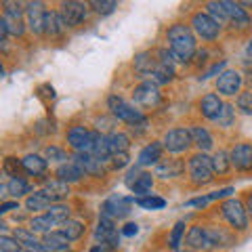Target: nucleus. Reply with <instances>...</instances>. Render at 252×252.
<instances>
[{
	"label": "nucleus",
	"instance_id": "obj_1",
	"mask_svg": "<svg viewBox=\"0 0 252 252\" xmlns=\"http://www.w3.org/2000/svg\"><path fill=\"white\" fill-rule=\"evenodd\" d=\"M168 49L172 57L179 63H187L195 57L198 53V42H195V34L187 23H172L166 32Z\"/></svg>",
	"mask_w": 252,
	"mask_h": 252
},
{
	"label": "nucleus",
	"instance_id": "obj_2",
	"mask_svg": "<svg viewBox=\"0 0 252 252\" xmlns=\"http://www.w3.org/2000/svg\"><path fill=\"white\" fill-rule=\"evenodd\" d=\"M187 170H189V179L193 185H206L215 179V166H212V158L206 156L204 152L195 154L189 158L187 162Z\"/></svg>",
	"mask_w": 252,
	"mask_h": 252
},
{
	"label": "nucleus",
	"instance_id": "obj_3",
	"mask_svg": "<svg viewBox=\"0 0 252 252\" xmlns=\"http://www.w3.org/2000/svg\"><path fill=\"white\" fill-rule=\"evenodd\" d=\"M220 215L223 219L229 223V227L233 231H246L248 229V223H250V217H248V210L244 206V202L235 200V198H229L220 204Z\"/></svg>",
	"mask_w": 252,
	"mask_h": 252
},
{
	"label": "nucleus",
	"instance_id": "obj_4",
	"mask_svg": "<svg viewBox=\"0 0 252 252\" xmlns=\"http://www.w3.org/2000/svg\"><path fill=\"white\" fill-rule=\"evenodd\" d=\"M107 107H109V112H112L114 118H118V120H122L126 124H130V126H135L141 120H145V116L141 114V109H137L135 105H130V103H126V101L122 97H118V94H109L107 97Z\"/></svg>",
	"mask_w": 252,
	"mask_h": 252
},
{
	"label": "nucleus",
	"instance_id": "obj_5",
	"mask_svg": "<svg viewBox=\"0 0 252 252\" xmlns=\"http://www.w3.org/2000/svg\"><path fill=\"white\" fill-rule=\"evenodd\" d=\"M191 30H193L195 36H200L202 40H206V42L217 40V38L220 36V23H217L208 13H202V11L200 13H193V17H191Z\"/></svg>",
	"mask_w": 252,
	"mask_h": 252
},
{
	"label": "nucleus",
	"instance_id": "obj_6",
	"mask_svg": "<svg viewBox=\"0 0 252 252\" xmlns=\"http://www.w3.org/2000/svg\"><path fill=\"white\" fill-rule=\"evenodd\" d=\"M120 233L122 231L116 229L114 219L101 217L99 225H97V231H94V240L101 242V246H105L107 250H118V246H120Z\"/></svg>",
	"mask_w": 252,
	"mask_h": 252
},
{
	"label": "nucleus",
	"instance_id": "obj_7",
	"mask_svg": "<svg viewBox=\"0 0 252 252\" xmlns=\"http://www.w3.org/2000/svg\"><path fill=\"white\" fill-rule=\"evenodd\" d=\"M162 145L170 154L187 152L189 145H191V135H189V128H181V126H177V128H170L166 135H164Z\"/></svg>",
	"mask_w": 252,
	"mask_h": 252
},
{
	"label": "nucleus",
	"instance_id": "obj_8",
	"mask_svg": "<svg viewBox=\"0 0 252 252\" xmlns=\"http://www.w3.org/2000/svg\"><path fill=\"white\" fill-rule=\"evenodd\" d=\"M132 101H135L139 107H158L162 101V94L152 80H145L132 91Z\"/></svg>",
	"mask_w": 252,
	"mask_h": 252
},
{
	"label": "nucleus",
	"instance_id": "obj_9",
	"mask_svg": "<svg viewBox=\"0 0 252 252\" xmlns=\"http://www.w3.org/2000/svg\"><path fill=\"white\" fill-rule=\"evenodd\" d=\"M59 15L63 17V21H65V28H78L89 17V9H86V4H82V2L69 0V2H61Z\"/></svg>",
	"mask_w": 252,
	"mask_h": 252
},
{
	"label": "nucleus",
	"instance_id": "obj_10",
	"mask_svg": "<svg viewBox=\"0 0 252 252\" xmlns=\"http://www.w3.org/2000/svg\"><path fill=\"white\" fill-rule=\"evenodd\" d=\"M130 204L132 200L124 198V195H112L103 202L101 206V217H107V219H124L126 215L130 212Z\"/></svg>",
	"mask_w": 252,
	"mask_h": 252
},
{
	"label": "nucleus",
	"instance_id": "obj_11",
	"mask_svg": "<svg viewBox=\"0 0 252 252\" xmlns=\"http://www.w3.org/2000/svg\"><path fill=\"white\" fill-rule=\"evenodd\" d=\"M74 162L84 170V175L94 177V179H103L105 177V164L97 160L93 154L89 152H78L74 154Z\"/></svg>",
	"mask_w": 252,
	"mask_h": 252
},
{
	"label": "nucleus",
	"instance_id": "obj_12",
	"mask_svg": "<svg viewBox=\"0 0 252 252\" xmlns=\"http://www.w3.org/2000/svg\"><path fill=\"white\" fill-rule=\"evenodd\" d=\"M67 145L74 149V154L78 152H89L91 149V141H93V130H89L86 126H72V128L67 130Z\"/></svg>",
	"mask_w": 252,
	"mask_h": 252
},
{
	"label": "nucleus",
	"instance_id": "obj_13",
	"mask_svg": "<svg viewBox=\"0 0 252 252\" xmlns=\"http://www.w3.org/2000/svg\"><path fill=\"white\" fill-rule=\"evenodd\" d=\"M185 246L191 252H202V250H212V244L208 238V229L204 225H193L189 227L187 238H185Z\"/></svg>",
	"mask_w": 252,
	"mask_h": 252
},
{
	"label": "nucleus",
	"instance_id": "obj_14",
	"mask_svg": "<svg viewBox=\"0 0 252 252\" xmlns=\"http://www.w3.org/2000/svg\"><path fill=\"white\" fill-rule=\"evenodd\" d=\"M46 13L42 2H30L26 4V17H28V28L32 34L40 36L44 34V23H46Z\"/></svg>",
	"mask_w": 252,
	"mask_h": 252
},
{
	"label": "nucleus",
	"instance_id": "obj_15",
	"mask_svg": "<svg viewBox=\"0 0 252 252\" xmlns=\"http://www.w3.org/2000/svg\"><path fill=\"white\" fill-rule=\"evenodd\" d=\"M198 107H200V114L206 118V120L217 122L219 116H220V112H223L225 103H223V99H220L217 93H206V94H204V97L200 99Z\"/></svg>",
	"mask_w": 252,
	"mask_h": 252
},
{
	"label": "nucleus",
	"instance_id": "obj_16",
	"mask_svg": "<svg viewBox=\"0 0 252 252\" xmlns=\"http://www.w3.org/2000/svg\"><path fill=\"white\" fill-rule=\"evenodd\" d=\"M240 89H242V76L235 69H225L217 78V91L225 94V97H233L235 93H240Z\"/></svg>",
	"mask_w": 252,
	"mask_h": 252
},
{
	"label": "nucleus",
	"instance_id": "obj_17",
	"mask_svg": "<svg viewBox=\"0 0 252 252\" xmlns=\"http://www.w3.org/2000/svg\"><path fill=\"white\" fill-rule=\"evenodd\" d=\"M231 164L235 170L250 172L252 170V143H238L231 152Z\"/></svg>",
	"mask_w": 252,
	"mask_h": 252
},
{
	"label": "nucleus",
	"instance_id": "obj_18",
	"mask_svg": "<svg viewBox=\"0 0 252 252\" xmlns=\"http://www.w3.org/2000/svg\"><path fill=\"white\" fill-rule=\"evenodd\" d=\"M183 172H185V162L179 160V158H168V160L156 164V177L160 179H177Z\"/></svg>",
	"mask_w": 252,
	"mask_h": 252
},
{
	"label": "nucleus",
	"instance_id": "obj_19",
	"mask_svg": "<svg viewBox=\"0 0 252 252\" xmlns=\"http://www.w3.org/2000/svg\"><path fill=\"white\" fill-rule=\"evenodd\" d=\"M89 154H93L97 160L101 162H109L112 160V147H109V141L105 135H101L99 130H93V141H91V149H89Z\"/></svg>",
	"mask_w": 252,
	"mask_h": 252
},
{
	"label": "nucleus",
	"instance_id": "obj_20",
	"mask_svg": "<svg viewBox=\"0 0 252 252\" xmlns=\"http://www.w3.org/2000/svg\"><path fill=\"white\" fill-rule=\"evenodd\" d=\"M42 191L53 200V204H59L61 200H65L67 195H69V183L61 181L59 177L46 179V181H44V185H42Z\"/></svg>",
	"mask_w": 252,
	"mask_h": 252
},
{
	"label": "nucleus",
	"instance_id": "obj_21",
	"mask_svg": "<svg viewBox=\"0 0 252 252\" xmlns=\"http://www.w3.org/2000/svg\"><path fill=\"white\" fill-rule=\"evenodd\" d=\"M162 152H164L162 141H152V143L145 145L139 152L137 164H139V166H152V164H160L162 162Z\"/></svg>",
	"mask_w": 252,
	"mask_h": 252
},
{
	"label": "nucleus",
	"instance_id": "obj_22",
	"mask_svg": "<svg viewBox=\"0 0 252 252\" xmlns=\"http://www.w3.org/2000/svg\"><path fill=\"white\" fill-rule=\"evenodd\" d=\"M206 229H208V238H210L212 248H227V246H231V244H235V235L231 229H227V227L210 225Z\"/></svg>",
	"mask_w": 252,
	"mask_h": 252
},
{
	"label": "nucleus",
	"instance_id": "obj_23",
	"mask_svg": "<svg viewBox=\"0 0 252 252\" xmlns=\"http://www.w3.org/2000/svg\"><path fill=\"white\" fill-rule=\"evenodd\" d=\"M227 11H229V23L235 28V30H248L252 26V19L246 9H242L240 2H229L227 0Z\"/></svg>",
	"mask_w": 252,
	"mask_h": 252
},
{
	"label": "nucleus",
	"instance_id": "obj_24",
	"mask_svg": "<svg viewBox=\"0 0 252 252\" xmlns=\"http://www.w3.org/2000/svg\"><path fill=\"white\" fill-rule=\"evenodd\" d=\"M23 168H26L28 175L32 177H42L46 168H49V160L42 156H38V154H28L26 158H23Z\"/></svg>",
	"mask_w": 252,
	"mask_h": 252
},
{
	"label": "nucleus",
	"instance_id": "obj_25",
	"mask_svg": "<svg viewBox=\"0 0 252 252\" xmlns=\"http://www.w3.org/2000/svg\"><path fill=\"white\" fill-rule=\"evenodd\" d=\"M65 21L59 15V11H49L46 13V23H44V34L49 38H59L65 34Z\"/></svg>",
	"mask_w": 252,
	"mask_h": 252
},
{
	"label": "nucleus",
	"instance_id": "obj_26",
	"mask_svg": "<svg viewBox=\"0 0 252 252\" xmlns=\"http://www.w3.org/2000/svg\"><path fill=\"white\" fill-rule=\"evenodd\" d=\"M158 67V55H154L152 51H143L135 57V69L143 76H152Z\"/></svg>",
	"mask_w": 252,
	"mask_h": 252
},
{
	"label": "nucleus",
	"instance_id": "obj_27",
	"mask_svg": "<svg viewBox=\"0 0 252 252\" xmlns=\"http://www.w3.org/2000/svg\"><path fill=\"white\" fill-rule=\"evenodd\" d=\"M189 135H191V143L200 149V152H208V149L212 147V135L204 128V126H198V124H193V126H189Z\"/></svg>",
	"mask_w": 252,
	"mask_h": 252
},
{
	"label": "nucleus",
	"instance_id": "obj_28",
	"mask_svg": "<svg viewBox=\"0 0 252 252\" xmlns=\"http://www.w3.org/2000/svg\"><path fill=\"white\" fill-rule=\"evenodd\" d=\"M42 244L46 246V250H49V252H65V250H69V240L61 231L46 233L42 238Z\"/></svg>",
	"mask_w": 252,
	"mask_h": 252
},
{
	"label": "nucleus",
	"instance_id": "obj_29",
	"mask_svg": "<svg viewBox=\"0 0 252 252\" xmlns=\"http://www.w3.org/2000/svg\"><path fill=\"white\" fill-rule=\"evenodd\" d=\"M57 177L61 181H65V183H78V181H82L84 170L76 162H65L57 168Z\"/></svg>",
	"mask_w": 252,
	"mask_h": 252
},
{
	"label": "nucleus",
	"instance_id": "obj_30",
	"mask_svg": "<svg viewBox=\"0 0 252 252\" xmlns=\"http://www.w3.org/2000/svg\"><path fill=\"white\" fill-rule=\"evenodd\" d=\"M107 141H109V147H112V154H128L130 137L126 135V132H120V130L109 132Z\"/></svg>",
	"mask_w": 252,
	"mask_h": 252
},
{
	"label": "nucleus",
	"instance_id": "obj_31",
	"mask_svg": "<svg viewBox=\"0 0 252 252\" xmlns=\"http://www.w3.org/2000/svg\"><path fill=\"white\" fill-rule=\"evenodd\" d=\"M51 206H53V200L42 191V189H40V191L30 193L28 200H26V208L32 210V212H36V210H49Z\"/></svg>",
	"mask_w": 252,
	"mask_h": 252
},
{
	"label": "nucleus",
	"instance_id": "obj_32",
	"mask_svg": "<svg viewBox=\"0 0 252 252\" xmlns=\"http://www.w3.org/2000/svg\"><path fill=\"white\" fill-rule=\"evenodd\" d=\"M212 166H215V175L219 177H223L227 175V172L231 170V154L229 152H225V149H219V152L212 156Z\"/></svg>",
	"mask_w": 252,
	"mask_h": 252
},
{
	"label": "nucleus",
	"instance_id": "obj_33",
	"mask_svg": "<svg viewBox=\"0 0 252 252\" xmlns=\"http://www.w3.org/2000/svg\"><path fill=\"white\" fill-rule=\"evenodd\" d=\"M55 227H59L55 220L46 215H40V217H34L30 220V229L34 231V233H42V235H46V233H51V231H55Z\"/></svg>",
	"mask_w": 252,
	"mask_h": 252
},
{
	"label": "nucleus",
	"instance_id": "obj_34",
	"mask_svg": "<svg viewBox=\"0 0 252 252\" xmlns=\"http://www.w3.org/2000/svg\"><path fill=\"white\" fill-rule=\"evenodd\" d=\"M65 238L69 240V242H76V240H80L82 235H84V231H86V227H84V223L82 220H76V219H69L67 223H63L61 225V229H59Z\"/></svg>",
	"mask_w": 252,
	"mask_h": 252
},
{
	"label": "nucleus",
	"instance_id": "obj_35",
	"mask_svg": "<svg viewBox=\"0 0 252 252\" xmlns=\"http://www.w3.org/2000/svg\"><path fill=\"white\" fill-rule=\"evenodd\" d=\"M32 193V185L26 179H11L6 181V195L13 198H21V195H30Z\"/></svg>",
	"mask_w": 252,
	"mask_h": 252
},
{
	"label": "nucleus",
	"instance_id": "obj_36",
	"mask_svg": "<svg viewBox=\"0 0 252 252\" xmlns=\"http://www.w3.org/2000/svg\"><path fill=\"white\" fill-rule=\"evenodd\" d=\"M206 9H208L210 17L215 19L217 23H220V26L229 23V11H227V4L225 2H217V0H212V2L206 4Z\"/></svg>",
	"mask_w": 252,
	"mask_h": 252
},
{
	"label": "nucleus",
	"instance_id": "obj_37",
	"mask_svg": "<svg viewBox=\"0 0 252 252\" xmlns=\"http://www.w3.org/2000/svg\"><path fill=\"white\" fill-rule=\"evenodd\" d=\"M2 172L4 175H9L11 179H23V175H28L26 168H23V162L17 160V158H4V164H2Z\"/></svg>",
	"mask_w": 252,
	"mask_h": 252
},
{
	"label": "nucleus",
	"instance_id": "obj_38",
	"mask_svg": "<svg viewBox=\"0 0 252 252\" xmlns=\"http://www.w3.org/2000/svg\"><path fill=\"white\" fill-rule=\"evenodd\" d=\"M154 187V177L149 175V172H141L139 179L132 183V193H137L139 198H143V195H149V191H152Z\"/></svg>",
	"mask_w": 252,
	"mask_h": 252
},
{
	"label": "nucleus",
	"instance_id": "obj_39",
	"mask_svg": "<svg viewBox=\"0 0 252 252\" xmlns=\"http://www.w3.org/2000/svg\"><path fill=\"white\" fill-rule=\"evenodd\" d=\"M46 215H49L53 220H55V223H57L59 227L63 225V223H67V220H69V215H72V208H69L67 206V204H53V206L49 208V210H46Z\"/></svg>",
	"mask_w": 252,
	"mask_h": 252
},
{
	"label": "nucleus",
	"instance_id": "obj_40",
	"mask_svg": "<svg viewBox=\"0 0 252 252\" xmlns=\"http://www.w3.org/2000/svg\"><path fill=\"white\" fill-rule=\"evenodd\" d=\"M183 238H185V220H177L172 231L168 235V244H170V250L172 252H179L181 250V244H183Z\"/></svg>",
	"mask_w": 252,
	"mask_h": 252
},
{
	"label": "nucleus",
	"instance_id": "obj_41",
	"mask_svg": "<svg viewBox=\"0 0 252 252\" xmlns=\"http://www.w3.org/2000/svg\"><path fill=\"white\" fill-rule=\"evenodd\" d=\"M26 9H21V2H11V0H4L2 2V19L9 21H21Z\"/></svg>",
	"mask_w": 252,
	"mask_h": 252
},
{
	"label": "nucleus",
	"instance_id": "obj_42",
	"mask_svg": "<svg viewBox=\"0 0 252 252\" xmlns=\"http://www.w3.org/2000/svg\"><path fill=\"white\" fill-rule=\"evenodd\" d=\"M137 206L141 208H145V210H162L164 206H166V200L160 198V195H143V198H137L135 200Z\"/></svg>",
	"mask_w": 252,
	"mask_h": 252
},
{
	"label": "nucleus",
	"instance_id": "obj_43",
	"mask_svg": "<svg viewBox=\"0 0 252 252\" xmlns=\"http://www.w3.org/2000/svg\"><path fill=\"white\" fill-rule=\"evenodd\" d=\"M89 6L97 15H112L118 9V2H114V0H93V2H89Z\"/></svg>",
	"mask_w": 252,
	"mask_h": 252
},
{
	"label": "nucleus",
	"instance_id": "obj_44",
	"mask_svg": "<svg viewBox=\"0 0 252 252\" xmlns=\"http://www.w3.org/2000/svg\"><path fill=\"white\" fill-rule=\"evenodd\" d=\"M21 250L23 246L17 242L15 235H6V233L0 235V252H21Z\"/></svg>",
	"mask_w": 252,
	"mask_h": 252
},
{
	"label": "nucleus",
	"instance_id": "obj_45",
	"mask_svg": "<svg viewBox=\"0 0 252 252\" xmlns=\"http://www.w3.org/2000/svg\"><path fill=\"white\" fill-rule=\"evenodd\" d=\"M44 156H46V160H51V162H61V164H65L69 158H67V152L65 149H61L57 145H49L44 149Z\"/></svg>",
	"mask_w": 252,
	"mask_h": 252
},
{
	"label": "nucleus",
	"instance_id": "obj_46",
	"mask_svg": "<svg viewBox=\"0 0 252 252\" xmlns=\"http://www.w3.org/2000/svg\"><path fill=\"white\" fill-rule=\"evenodd\" d=\"M233 122H235V107L229 105V103H225V107H223V112H220L217 124L223 126V128H229V126H233Z\"/></svg>",
	"mask_w": 252,
	"mask_h": 252
},
{
	"label": "nucleus",
	"instance_id": "obj_47",
	"mask_svg": "<svg viewBox=\"0 0 252 252\" xmlns=\"http://www.w3.org/2000/svg\"><path fill=\"white\" fill-rule=\"evenodd\" d=\"M238 109L246 116L252 114V91H244L238 94Z\"/></svg>",
	"mask_w": 252,
	"mask_h": 252
},
{
	"label": "nucleus",
	"instance_id": "obj_48",
	"mask_svg": "<svg viewBox=\"0 0 252 252\" xmlns=\"http://www.w3.org/2000/svg\"><path fill=\"white\" fill-rule=\"evenodd\" d=\"M0 26H4L6 32H9L11 36H23V32H26V28H23L21 21H9V19H0Z\"/></svg>",
	"mask_w": 252,
	"mask_h": 252
},
{
	"label": "nucleus",
	"instance_id": "obj_49",
	"mask_svg": "<svg viewBox=\"0 0 252 252\" xmlns=\"http://www.w3.org/2000/svg\"><path fill=\"white\" fill-rule=\"evenodd\" d=\"M128 162H130L128 154H114L112 156V166L114 168H124V166H128Z\"/></svg>",
	"mask_w": 252,
	"mask_h": 252
},
{
	"label": "nucleus",
	"instance_id": "obj_50",
	"mask_svg": "<svg viewBox=\"0 0 252 252\" xmlns=\"http://www.w3.org/2000/svg\"><path fill=\"white\" fill-rule=\"evenodd\" d=\"M225 65H227V61H225V59H223V61H219V63H215V65H212L208 72L204 74V78H210V76H217V74L220 76V74H223V67H225Z\"/></svg>",
	"mask_w": 252,
	"mask_h": 252
},
{
	"label": "nucleus",
	"instance_id": "obj_51",
	"mask_svg": "<svg viewBox=\"0 0 252 252\" xmlns=\"http://www.w3.org/2000/svg\"><path fill=\"white\" fill-rule=\"evenodd\" d=\"M139 233V225L137 223H126L122 227V235H126V238H132V235Z\"/></svg>",
	"mask_w": 252,
	"mask_h": 252
},
{
	"label": "nucleus",
	"instance_id": "obj_52",
	"mask_svg": "<svg viewBox=\"0 0 252 252\" xmlns=\"http://www.w3.org/2000/svg\"><path fill=\"white\" fill-rule=\"evenodd\" d=\"M139 175H141V170H139V166H135V168H130L128 170V175H126V179H124V183L128 185V187H132V183L139 179Z\"/></svg>",
	"mask_w": 252,
	"mask_h": 252
},
{
	"label": "nucleus",
	"instance_id": "obj_53",
	"mask_svg": "<svg viewBox=\"0 0 252 252\" xmlns=\"http://www.w3.org/2000/svg\"><path fill=\"white\" fill-rule=\"evenodd\" d=\"M130 130L135 132V137H139V135H143V132L147 130V118L145 120H141L139 124H135V126H130Z\"/></svg>",
	"mask_w": 252,
	"mask_h": 252
},
{
	"label": "nucleus",
	"instance_id": "obj_54",
	"mask_svg": "<svg viewBox=\"0 0 252 252\" xmlns=\"http://www.w3.org/2000/svg\"><path fill=\"white\" fill-rule=\"evenodd\" d=\"M15 208H19V202L15 200V202H2V206H0V212H11Z\"/></svg>",
	"mask_w": 252,
	"mask_h": 252
},
{
	"label": "nucleus",
	"instance_id": "obj_55",
	"mask_svg": "<svg viewBox=\"0 0 252 252\" xmlns=\"http://www.w3.org/2000/svg\"><path fill=\"white\" fill-rule=\"evenodd\" d=\"M244 206H246V210H248V217L252 219V191L246 193V198H244Z\"/></svg>",
	"mask_w": 252,
	"mask_h": 252
},
{
	"label": "nucleus",
	"instance_id": "obj_56",
	"mask_svg": "<svg viewBox=\"0 0 252 252\" xmlns=\"http://www.w3.org/2000/svg\"><path fill=\"white\" fill-rule=\"evenodd\" d=\"M89 252H109V250H107L105 246H101V244H99V246H93Z\"/></svg>",
	"mask_w": 252,
	"mask_h": 252
},
{
	"label": "nucleus",
	"instance_id": "obj_57",
	"mask_svg": "<svg viewBox=\"0 0 252 252\" xmlns=\"http://www.w3.org/2000/svg\"><path fill=\"white\" fill-rule=\"evenodd\" d=\"M244 67H246V72L252 76V61H246V65H244Z\"/></svg>",
	"mask_w": 252,
	"mask_h": 252
},
{
	"label": "nucleus",
	"instance_id": "obj_58",
	"mask_svg": "<svg viewBox=\"0 0 252 252\" xmlns=\"http://www.w3.org/2000/svg\"><path fill=\"white\" fill-rule=\"evenodd\" d=\"M248 53L252 55V40H250V44H248Z\"/></svg>",
	"mask_w": 252,
	"mask_h": 252
},
{
	"label": "nucleus",
	"instance_id": "obj_59",
	"mask_svg": "<svg viewBox=\"0 0 252 252\" xmlns=\"http://www.w3.org/2000/svg\"><path fill=\"white\" fill-rule=\"evenodd\" d=\"M187 252H191V250H187Z\"/></svg>",
	"mask_w": 252,
	"mask_h": 252
},
{
	"label": "nucleus",
	"instance_id": "obj_60",
	"mask_svg": "<svg viewBox=\"0 0 252 252\" xmlns=\"http://www.w3.org/2000/svg\"><path fill=\"white\" fill-rule=\"evenodd\" d=\"M65 252H69V250H65Z\"/></svg>",
	"mask_w": 252,
	"mask_h": 252
}]
</instances>
